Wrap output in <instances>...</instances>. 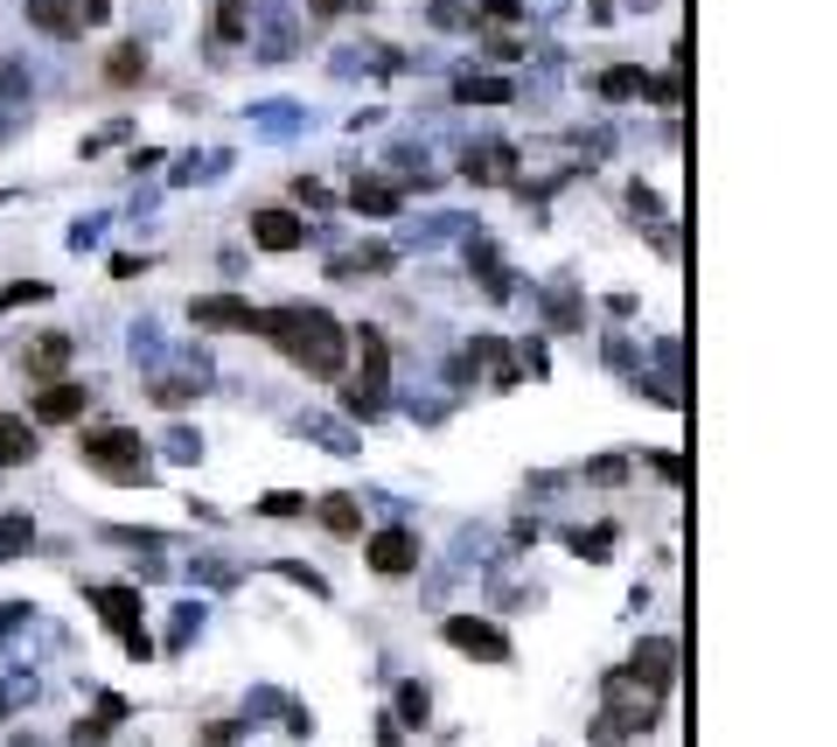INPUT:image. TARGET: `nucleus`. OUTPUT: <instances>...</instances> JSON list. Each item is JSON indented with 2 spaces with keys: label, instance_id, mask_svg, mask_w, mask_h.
<instances>
[{
  "label": "nucleus",
  "instance_id": "c85d7f7f",
  "mask_svg": "<svg viewBox=\"0 0 837 747\" xmlns=\"http://www.w3.org/2000/svg\"><path fill=\"white\" fill-rule=\"evenodd\" d=\"M98 719H105V727H119V719H126V699H119V691H98Z\"/></svg>",
  "mask_w": 837,
  "mask_h": 747
},
{
  "label": "nucleus",
  "instance_id": "6e6552de",
  "mask_svg": "<svg viewBox=\"0 0 837 747\" xmlns=\"http://www.w3.org/2000/svg\"><path fill=\"white\" fill-rule=\"evenodd\" d=\"M628 678L663 699V691L677 685V642H670V636H642V650L628 657Z\"/></svg>",
  "mask_w": 837,
  "mask_h": 747
},
{
  "label": "nucleus",
  "instance_id": "2eb2a0df",
  "mask_svg": "<svg viewBox=\"0 0 837 747\" xmlns=\"http://www.w3.org/2000/svg\"><path fill=\"white\" fill-rule=\"evenodd\" d=\"M454 98H461V106H510L516 85H510V77H489V70H467L461 85H454Z\"/></svg>",
  "mask_w": 837,
  "mask_h": 747
},
{
  "label": "nucleus",
  "instance_id": "c756f323",
  "mask_svg": "<svg viewBox=\"0 0 837 747\" xmlns=\"http://www.w3.org/2000/svg\"><path fill=\"white\" fill-rule=\"evenodd\" d=\"M587 475H593V482H608V489H614V482H621L628 469H621V461H614V454H600V461H593V469H587Z\"/></svg>",
  "mask_w": 837,
  "mask_h": 747
},
{
  "label": "nucleus",
  "instance_id": "bb28decb",
  "mask_svg": "<svg viewBox=\"0 0 837 747\" xmlns=\"http://www.w3.org/2000/svg\"><path fill=\"white\" fill-rule=\"evenodd\" d=\"M258 510H266V518H301V510H307V497H286V489H273V497L258 503Z\"/></svg>",
  "mask_w": 837,
  "mask_h": 747
},
{
  "label": "nucleus",
  "instance_id": "f8f14e48",
  "mask_svg": "<svg viewBox=\"0 0 837 747\" xmlns=\"http://www.w3.org/2000/svg\"><path fill=\"white\" fill-rule=\"evenodd\" d=\"M63 364H70V336H63V328H49V336H36L29 350H21V371H29L36 384L63 377Z\"/></svg>",
  "mask_w": 837,
  "mask_h": 747
},
{
  "label": "nucleus",
  "instance_id": "a211bd4d",
  "mask_svg": "<svg viewBox=\"0 0 837 747\" xmlns=\"http://www.w3.org/2000/svg\"><path fill=\"white\" fill-rule=\"evenodd\" d=\"M29 461H36L29 420H0V469H29Z\"/></svg>",
  "mask_w": 837,
  "mask_h": 747
},
{
  "label": "nucleus",
  "instance_id": "7ed1b4c3",
  "mask_svg": "<svg viewBox=\"0 0 837 747\" xmlns=\"http://www.w3.org/2000/svg\"><path fill=\"white\" fill-rule=\"evenodd\" d=\"M657 727V691H636V678L614 671L608 678V712L593 719V747H614V740H636Z\"/></svg>",
  "mask_w": 837,
  "mask_h": 747
},
{
  "label": "nucleus",
  "instance_id": "9d476101",
  "mask_svg": "<svg viewBox=\"0 0 837 747\" xmlns=\"http://www.w3.org/2000/svg\"><path fill=\"white\" fill-rule=\"evenodd\" d=\"M252 245H266V252H301V245H307L301 210H252Z\"/></svg>",
  "mask_w": 837,
  "mask_h": 747
},
{
  "label": "nucleus",
  "instance_id": "4468645a",
  "mask_svg": "<svg viewBox=\"0 0 837 747\" xmlns=\"http://www.w3.org/2000/svg\"><path fill=\"white\" fill-rule=\"evenodd\" d=\"M29 21L42 36H57V42H70L77 29H85V0H29Z\"/></svg>",
  "mask_w": 837,
  "mask_h": 747
},
{
  "label": "nucleus",
  "instance_id": "5701e85b",
  "mask_svg": "<svg viewBox=\"0 0 837 747\" xmlns=\"http://www.w3.org/2000/svg\"><path fill=\"white\" fill-rule=\"evenodd\" d=\"M36 301H49V279H8V287H0V315H14V307H36Z\"/></svg>",
  "mask_w": 837,
  "mask_h": 747
},
{
  "label": "nucleus",
  "instance_id": "f03ea898",
  "mask_svg": "<svg viewBox=\"0 0 837 747\" xmlns=\"http://www.w3.org/2000/svg\"><path fill=\"white\" fill-rule=\"evenodd\" d=\"M147 441H140V433H126V426H91L85 433V469H98L105 482H154V469H147Z\"/></svg>",
  "mask_w": 837,
  "mask_h": 747
},
{
  "label": "nucleus",
  "instance_id": "39448f33",
  "mask_svg": "<svg viewBox=\"0 0 837 747\" xmlns=\"http://www.w3.org/2000/svg\"><path fill=\"white\" fill-rule=\"evenodd\" d=\"M356 356H363V377L343 392V405H349V420H377L384 412V377H391V350H384L377 328H356Z\"/></svg>",
  "mask_w": 837,
  "mask_h": 747
},
{
  "label": "nucleus",
  "instance_id": "423d86ee",
  "mask_svg": "<svg viewBox=\"0 0 837 747\" xmlns=\"http://www.w3.org/2000/svg\"><path fill=\"white\" fill-rule=\"evenodd\" d=\"M363 559H371V573H377V580H405L412 566H418V531H405V524H384V531H371V545H363Z\"/></svg>",
  "mask_w": 837,
  "mask_h": 747
},
{
  "label": "nucleus",
  "instance_id": "b1692460",
  "mask_svg": "<svg viewBox=\"0 0 837 747\" xmlns=\"http://www.w3.org/2000/svg\"><path fill=\"white\" fill-rule=\"evenodd\" d=\"M642 98H657V106H677V98H685V70H670V77H642Z\"/></svg>",
  "mask_w": 837,
  "mask_h": 747
},
{
  "label": "nucleus",
  "instance_id": "9b49d317",
  "mask_svg": "<svg viewBox=\"0 0 837 747\" xmlns=\"http://www.w3.org/2000/svg\"><path fill=\"white\" fill-rule=\"evenodd\" d=\"M85 405H91V392H85L77 377H49L42 392H36V420H49V426H70Z\"/></svg>",
  "mask_w": 837,
  "mask_h": 747
},
{
  "label": "nucleus",
  "instance_id": "6ab92c4d",
  "mask_svg": "<svg viewBox=\"0 0 837 747\" xmlns=\"http://www.w3.org/2000/svg\"><path fill=\"white\" fill-rule=\"evenodd\" d=\"M29 545H36V524L21 510H0V559H21Z\"/></svg>",
  "mask_w": 837,
  "mask_h": 747
},
{
  "label": "nucleus",
  "instance_id": "20e7f679",
  "mask_svg": "<svg viewBox=\"0 0 837 747\" xmlns=\"http://www.w3.org/2000/svg\"><path fill=\"white\" fill-rule=\"evenodd\" d=\"M85 601H91V608L105 615V629H112V636L126 642V657H140V664L154 657V636L140 629V587H112V580H91V587H85Z\"/></svg>",
  "mask_w": 837,
  "mask_h": 747
},
{
  "label": "nucleus",
  "instance_id": "4be33fe9",
  "mask_svg": "<svg viewBox=\"0 0 837 747\" xmlns=\"http://www.w3.org/2000/svg\"><path fill=\"white\" fill-rule=\"evenodd\" d=\"M600 98H642V70L636 63H614V70H600Z\"/></svg>",
  "mask_w": 837,
  "mask_h": 747
},
{
  "label": "nucleus",
  "instance_id": "cd10ccee",
  "mask_svg": "<svg viewBox=\"0 0 837 747\" xmlns=\"http://www.w3.org/2000/svg\"><path fill=\"white\" fill-rule=\"evenodd\" d=\"M105 734H112L105 719H77V727H70V747H105Z\"/></svg>",
  "mask_w": 837,
  "mask_h": 747
},
{
  "label": "nucleus",
  "instance_id": "393cba45",
  "mask_svg": "<svg viewBox=\"0 0 837 747\" xmlns=\"http://www.w3.org/2000/svg\"><path fill=\"white\" fill-rule=\"evenodd\" d=\"M572 552H587V559H608V552H614V538H608V531H572Z\"/></svg>",
  "mask_w": 837,
  "mask_h": 747
},
{
  "label": "nucleus",
  "instance_id": "0eeeda50",
  "mask_svg": "<svg viewBox=\"0 0 837 747\" xmlns=\"http://www.w3.org/2000/svg\"><path fill=\"white\" fill-rule=\"evenodd\" d=\"M189 322L196 328H217V336H258V307L252 301H230V294L189 301Z\"/></svg>",
  "mask_w": 837,
  "mask_h": 747
},
{
  "label": "nucleus",
  "instance_id": "a878e982",
  "mask_svg": "<svg viewBox=\"0 0 837 747\" xmlns=\"http://www.w3.org/2000/svg\"><path fill=\"white\" fill-rule=\"evenodd\" d=\"M475 14H482V21H495V29H503V21H523V0H482Z\"/></svg>",
  "mask_w": 837,
  "mask_h": 747
},
{
  "label": "nucleus",
  "instance_id": "dca6fc26",
  "mask_svg": "<svg viewBox=\"0 0 837 747\" xmlns=\"http://www.w3.org/2000/svg\"><path fill=\"white\" fill-rule=\"evenodd\" d=\"M314 518H322V531H335V538H356L363 531V510H356V497H343V489L314 503Z\"/></svg>",
  "mask_w": 837,
  "mask_h": 747
},
{
  "label": "nucleus",
  "instance_id": "aec40b11",
  "mask_svg": "<svg viewBox=\"0 0 837 747\" xmlns=\"http://www.w3.org/2000/svg\"><path fill=\"white\" fill-rule=\"evenodd\" d=\"M426 691H433V685H418V678L398 685V727H426V719H433V699H426Z\"/></svg>",
  "mask_w": 837,
  "mask_h": 747
},
{
  "label": "nucleus",
  "instance_id": "f257e3e1",
  "mask_svg": "<svg viewBox=\"0 0 837 747\" xmlns=\"http://www.w3.org/2000/svg\"><path fill=\"white\" fill-rule=\"evenodd\" d=\"M258 336H266L294 371L307 377H343V356H349V336H343V322L328 315V307H258Z\"/></svg>",
  "mask_w": 837,
  "mask_h": 747
},
{
  "label": "nucleus",
  "instance_id": "f3484780",
  "mask_svg": "<svg viewBox=\"0 0 837 747\" xmlns=\"http://www.w3.org/2000/svg\"><path fill=\"white\" fill-rule=\"evenodd\" d=\"M140 77H147V49H140V42H119V49H112V57H105V85H119V91H134V85H140Z\"/></svg>",
  "mask_w": 837,
  "mask_h": 747
},
{
  "label": "nucleus",
  "instance_id": "ddd939ff",
  "mask_svg": "<svg viewBox=\"0 0 837 747\" xmlns=\"http://www.w3.org/2000/svg\"><path fill=\"white\" fill-rule=\"evenodd\" d=\"M349 210H363V217H398V210H405V189H398V183H384V175H356Z\"/></svg>",
  "mask_w": 837,
  "mask_h": 747
},
{
  "label": "nucleus",
  "instance_id": "473e14b6",
  "mask_svg": "<svg viewBox=\"0 0 837 747\" xmlns=\"http://www.w3.org/2000/svg\"><path fill=\"white\" fill-rule=\"evenodd\" d=\"M21 747H36V740H21Z\"/></svg>",
  "mask_w": 837,
  "mask_h": 747
},
{
  "label": "nucleus",
  "instance_id": "2f4dec72",
  "mask_svg": "<svg viewBox=\"0 0 837 747\" xmlns=\"http://www.w3.org/2000/svg\"><path fill=\"white\" fill-rule=\"evenodd\" d=\"M343 8H349V0H314V21H335Z\"/></svg>",
  "mask_w": 837,
  "mask_h": 747
},
{
  "label": "nucleus",
  "instance_id": "412c9836",
  "mask_svg": "<svg viewBox=\"0 0 837 747\" xmlns=\"http://www.w3.org/2000/svg\"><path fill=\"white\" fill-rule=\"evenodd\" d=\"M252 29V8H245V0H217V21H209V36H217V42H238Z\"/></svg>",
  "mask_w": 837,
  "mask_h": 747
},
{
  "label": "nucleus",
  "instance_id": "7c9ffc66",
  "mask_svg": "<svg viewBox=\"0 0 837 747\" xmlns=\"http://www.w3.org/2000/svg\"><path fill=\"white\" fill-rule=\"evenodd\" d=\"M294 203H307V210H328V189H322V183H294Z\"/></svg>",
  "mask_w": 837,
  "mask_h": 747
},
{
  "label": "nucleus",
  "instance_id": "1a4fd4ad",
  "mask_svg": "<svg viewBox=\"0 0 837 747\" xmlns=\"http://www.w3.org/2000/svg\"><path fill=\"white\" fill-rule=\"evenodd\" d=\"M440 636H447L461 657H482V664H510V636L495 629V622H475V615H454V622L440 629Z\"/></svg>",
  "mask_w": 837,
  "mask_h": 747
}]
</instances>
